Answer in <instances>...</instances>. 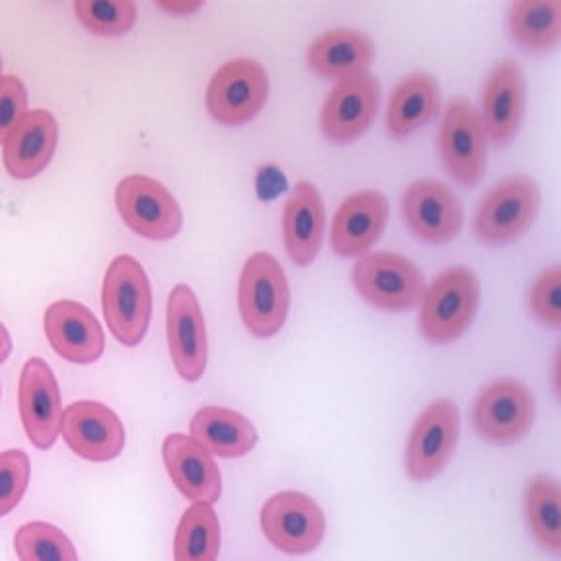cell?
Masks as SVG:
<instances>
[{
	"label": "cell",
	"instance_id": "1",
	"mask_svg": "<svg viewBox=\"0 0 561 561\" xmlns=\"http://www.w3.org/2000/svg\"><path fill=\"white\" fill-rule=\"evenodd\" d=\"M420 332L435 345L458 340L480 308V280L466 265L438 273L421 298Z\"/></svg>",
	"mask_w": 561,
	"mask_h": 561
},
{
	"label": "cell",
	"instance_id": "20",
	"mask_svg": "<svg viewBox=\"0 0 561 561\" xmlns=\"http://www.w3.org/2000/svg\"><path fill=\"white\" fill-rule=\"evenodd\" d=\"M162 456L168 476L178 491L193 503L219 501L222 483L215 458L205 448L182 433L164 438Z\"/></svg>",
	"mask_w": 561,
	"mask_h": 561
},
{
	"label": "cell",
	"instance_id": "19",
	"mask_svg": "<svg viewBox=\"0 0 561 561\" xmlns=\"http://www.w3.org/2000/svg\"><path fill=\"white\" fill-rule=\"evenodd\" d=\"M45 335L62 359L79 365L96 363L105 347L102 325L84 305L75 300H57L47 308Z\"/></svg>",
	"mask_w": 561,
	"mask_h": 561
},
{
	"label": "cell",
	"instance_id": "5",
	"mask_svg": "<svg viewBox=\"0 0 561 561\" xmlns=\"http://www.w3.org/2000/svg\"><path fill=\"white\" fill-rule=\"evenodd\" d=\"M353 287L368 305L403 312L420 305L425 293V279L420 267L405 255L375 252L360 255L353 265Z\"/></svg>",
	"mask_w": 561,
	"mask_h": 561
},
{
	"label": "cell",
	"instance_id": "28",
	"mask_svg": "<svg viewBox=\"0 0 561 561\" xmlns=\"http://www.w3.org/2000/svg\"><path fill=\"white\" fill-rule=\"evenodd\" d=\"M526 520L538 543L548 552H561L560 483L548 476H536L526 485Z\"/></svg>",
	"mask_w": 561,
	"mask_h": 561
},
{
	"label": "cell",
	"instance_id": "25",
	"mask_svg": "<svg viewBox=\"0 0 561 561\" xmlns=\"http://www.w3.org/2000/svg\"><path fill=\"white\" fill-rule=\"evenodd\" d=\"M440 88L430 72H412L403 77L388 102L386 131L394 139H405L437 114Z\"/></svg>",
	"mask_w": 561,
	"mask_h": 561
},
{
	"label": "cell",
	"instance_id": "10",
	"mask_svg": "<svg viewBox=\"0 0 561 561\" xmlns=\"http://www.w3.org/2000/svg\"><path fill=\"white\" fill-rule=\"evenodd\" d=\"M460 435V413L453 400H437L421 413L405 448V472L413 482H431L445 470Z\"/></svg>",
	"mask_w": 561,
	"mask_h": 561
},
{
	"label": "cell",
	"instance_id": "18",
	"mask_svg": "<svg viewBox=\"0 0 561 561\" xmlns=\"http://www.w3.org/2000/svg\"><path fill=\"white\" fill-rule=\"evenodd\" d=\"M388 220V199L377 190L353 193L333 215L330 244L342 257L368 254Z\"/></svg>",
	"mask_w": 561,
	"mask_h": 561
},
{
	"label": "cell",
	"instance_id": "24",
	"mask_svg": "<svg viewBox=\"0 0 561 561\" xmlns=\"http://www.w3.org/2000/svg\"><path fill=\"white\" fill-rule=\"evenodd\" d=\"M193 440H197L210 456L240 458L252 453L257 443L254 423L242 413L228 408H202L190 423Z\"/></svg>",
	"mask_w": 561,
	"mask_h": 561
},
{
	"label": "cell",
	"instance_id": "23",
	"mask_svg": "<svg viewBox=\"0 0 561 561\" xmlns=\"http://www.w3.org/2000/svg\"><path fill=\"white\" fill-rule=\"evenodd\" d=\"M375 59V45L359 30H330L308 45V69L325 77L342 80L368 69Z\"/></svg>",
	"mask_w": 561,
	"mask_h": 561
},
{
	"label": "cell",
	"instance_id": "12",
	"mask_svg": "<svg viewBox=\"0 0 561 561\" xmlns=\"http://www.w3.org/2000/svg\"><path fill=\"white\" fill-rule=\"evenodd\" d=\"M380 105V82L368 70L337 80L325 98L320 127L328 140L345 145L367 131Z\"/></svg>",
	"mask_w": 561,
	"mask_h": 561
},
{
	"label": "cell",
	"instance_id": "2",
	"mask_svg": "<svg viewBox=\"0 0 561 561\" xmlns=\"http://www.w3.org/2000/svg\"><path fill=\"white\" fill-rule=\"evenodd\" d=\"M289 307V280L275 255H250L238 280V308L245 330L260 340L277 335L287 322Z\"/></svg>",
	"mask_w": 561,
	"mask_h": 561
},
{
	"label": "cell",
	"instance_id": "8",
	"mask_svg": "<svg viewBox=\"0 0 561 561\" xmlns=\"http://www.w3.org/2000/svg\"><path fill=\"white\" fill-rule=\"evenodd\" d=\"M260 525L272 546L289 556L314 552L325 536L324 511L300 491H279L265 501Z\"/></svg>",
	"mask_w": 561,
	"mask_h": 561
},
{
	"label": "cell",
	"instance_id": "17",
	"mask_svg": "<svg viewBox=\"0 0 561 561\" xmlns=\"http://www.w3.org/2000/svg\"><path fill=\"white\" fill-rule=\"evenodd\" d=\"M61 435L72 453L90 462H110L125 447L122 420L104 403L90 400L70 403L62 412Z\"/></svg>",
	"mask_w": 561,
	"mask_h": 561
},
{
	"label": "cell",
	"instance_id": "13",
	"mask_svg": "<svg viewBox=\"0 0 561 561\" xmlns=\"http://www.w3.org/2000/svg\"><path fill=\"white\" fill-rule=\"evenodd\" d=\"M167 332L178 375L185 382L202 380L209 357L207 328L199 300L184 283L175 285L168 297Z\"/></svg>",
	"mask_w": 561,
	"mask_h": 561
},
{
	"label": "cell",
	"instance_id": "15",
	"mask_svg": "<svg viewBox=\"0 0 561 561\" xmlns=\"http://www.w3.org/2000/svg\"><path fill=\"white\" fill-rule=\"evenodd\" d=\"M20 415L35 448L47 450L61 433V392L51 367L39 357L27 360L20 377Z\"/></svg>",
	"mask_w": 561,
	"mask_h": 561
},
{
	"label": "cell",
	"instance_id": "30",
	"mask_svg": "<svg viewBox=\"0 0 561 561\" xmlns=\"http://www.w3.org/2000/svg\"><path fill=\"white\" fill-rule=\"evenodd\" d=\"M75 12L90 34L104 37L127 34L137 22V4L133 0H79Z\"/></svg>",
	"mask_w": 561,
	"mask_h": 561
},
{
	"label": "cell",
	"instance_id": "11",
	"mask_svg": "<svg viewBox=\"0 0 561 561\" xmlns=\"http://www.w3.org/2000/svg\"><path fill=\"white\" fill-rule=\"evenodd\" d=\"M115 205L125 225L149 240H170L184 222L174 195L150 175L123 178L115 190Z\"/></svg>",
	"mask_w": 561,
	"mask_h": 561
},
{
	"label": "cell",
	"instance_id": "33",
	"mask_svg": "<svg viewBox=\"0 0 561 561\" xmlns=\"http://www.w3.org/2000/svg\"><path fill=\"white\" fill-rule=\"evenodd\" d=\"M26 87L22 80L9 75L0 77V142H4L16 123L27 114Z\"/></svg>",
	"mask_w": 561,
	"mask_h": 561
},
{
	"label": "cell",
	"instance_id": "22",
	"mask_svg": "<svg viewBox=\"0 0 561 561\" xmlns=\"http://www.w3.org/2000/svg\"><path fill=\"white\" fill-rule=\"evenodd\" d=\"M325 209L322 195L312 182H298L283 210V240L290 260L308 267L324 240Z\"/></svg>",
	"mask_w": 561,
	"mask_h": 561
},
{
	"label": "cell",
	"instance_id": "7",
	"mask_svg": "<svg viewBox=\"0 0 561 561\" xmlns=\"http://www.w3.org/2000/svg\"><path fill=\"white\" fill-rule=\"evenodd\" d=\"M440 157L456 184L476 187L488 168V142L478 110L462 96L448 100L440 123Z\"/></svg>",
	"mask_w": 561,
	"mask_h": 561
},
{
	"label": "cell",
	"instance_id": "36",
	"mask_svg": "<svg viewBox=\"0 0 561 561\" xmlns=\"http://www.w3.org/2000/svg\"><path fill=\"white\" fill-rule=\"evenodd\" d=\"M0 70H2V57H0Z\"/></svg>",
	"mask_w": 561,
	"mask_h": 561
},
{
	"label": "cell",
	"instance_id": "31",
	"mask_svg": "<svg viewBox=\"0 0 561 561\" xmlns=\"http://www.w3.org/2000/svg\"><path fill=\"white\" fill-rule=\"evenodd\" d=\"M30 483V458L22 450L0 453V518L24 500Z\"/></svg>",
	"mask_w": 561,
	"mask_h": 561
},
{
	"label": "cell",
	"instance_id": "29",
	"mask_svg": "<svg viewBox=\"0 0 561 561\" xmlns=\"http://www.w3.org/2000/svg\"><path fill=\"white\" fill-rule=\"evenodd\" d=\"M14 548L20 561H79L69 536L42 520L20 526L14 535Z\"/></svg>",
	"mask_w": 561,
	"mask_h": 561
},
{
	"label": "cell",
	"instance_id": "21",
	"mask_svg": "<svg viewBox=\"0 0 561 561\" xmlns=\"http://www.w3.org/2000/svg\"><path fill=\"white\" fill-rule=\"evenodd\" d=\"M59 140V125L49 112H27L2 142L4 168L16 180L42 174L51 162Z\"/></svg>",
	"mask_w": 561,
	"mask_h": 561
},
{
	"label": "cell",
	"instance_id": "9",
	"mask_svg": "<svg viewBox=\"0 0 561 561\" xmlns=\"http://www.w3.org/2000/svg\"><path fill=\"white\" fill-rule=\"evenodd\" d=\"M535 396L515 378H500L476 398L472 423L478 435L493 445H515L535 423Z\"/></svg>",
	"mask_w": 561,
	"mask_h": 561
},
{
	"label": "cell",
	"instance_id": "35",
	"mask_svg": "<svg viewBox=\"0 0 561 561\" xmlns=\"http://www.w3.org/2000/svg\"><path fill=\"white\" fill-rule=\"evenodd\" d=\"M10 351H12V340H10L9 330L0 324V365L9 359Z\"/></svg>",
	"mask_w": 561,
	"mask_h": 561
},
{
	"label": "cell",
	"instance_id": "34",
	"mask_svg": "<svg viewBox=\"0 0 561 561\" xmlns=\"http://www.w3.org/2000/svg\"><path fill=\"white\" fill-rule=\"evenodd\" d=\"M154 4H157L158 9L164 10L168 14H174V16H190L193 12L203 9V2H193V0H182V2L158 0Z\"/></svg>",
	"mask_w": 561,
	"mask_h": 561
},
{
	"label": "cell",
	"instance_id": "26",
	"mask_svg": "<svg viewBox=\"0 0 561 561\" xmlns=\"http://www.w3.org/2000/svg\"><path fill=\"white\" fill-rule=\"evenodd\" d=\"M513 39L528 51H550L561 39L560 0H518L508 10Z\"/></svg>",
	"mask_w": 561,
	"mask_h": 561
},
{
	"label": "cell",
	"instance_id": "16",
	"mask_svg": "<svg viewBox=\"0 0 561 561\" xmlns=\"http://www.w3.org/2000/svg\"><path fill=\"white\" fill-rule=\"evenodd\" d=\"M525 72L515 59H501L493 65L483 87V133L493 145H508L517 137L525 115Z\"/></svg>",
	"mask_w": 561,
	"mask_h": 561
},
{
	"label": "cell",
	"instance_id": "32",
	"mask_svg": "<svg viewBox=\"0 0 561 561\" xmlns=\"http://www.w3.org/2000/svg\"><path fill=\"white\" fill-rule=\"evenodd\" d=\"M561 267L552 265L536 279L530 290V310L542 322L558 330L561 325Z\"/></svg>",
	"mask_w": 561,
	"mask_h": 561
},
{
	"label": "cell",
	"instance_id": "4",
	"mask_svg": "<svg viewBox=\"0 0 561 561\" xmlns=\"http://www.w3.org/2000/svg\"><path fill=\"white\" fill-rule=\"evenodd\" d=\"M540 209V187L530 175H508L483 195L473 232L483 244H507L533 225Z\"/></svg>",
	"mask_w": 561,
	"mask_h": 561
},
{
	"label": "cell",
	"instance_id": "6",
	"mask_svg": "<svg viewBox=\"0 0 561 561\" xmlns=\"http://www.w3.org/2000/svg\"><path fill=\"white\" fill-rule=\"evenodd\" d=\"M270 94V77L255 59H232L225 62L207 87V110L220 125L237 127L252 122L262 112Z\"/></svg>",
	"mask_w": 561,
	"mask_h": 561
},
{
	"label": "cell",
	"instance_id": "3",
	"mask_svg": "<svg viewBox=\"0 0 561 561\" xmlns=\"http://www.w3.org/2000/svg\"><path fill=\"white\" fill-rule=\"evenodd\" d=\"M105 322L117 342L137 347L149 330L152 290L147 272L133 255H117L105 272Z\"/></svg>",
	"mask_w": 561,
	"mask_h": 561
},
{
	"label": "cell",
	"instance_id": "14",
	"mask_svg": "<svg viewBox=\"0 0 561 561\" xmlns=\"http://www.w3.org/2000/svg\"><path fill=\"white\" fill-rule=\"evenodd\" d=\"M403 219L413 234L430 244H445L458 237L465 209L447 184L423 178L413 182L402 195Z\"/></svg>",
	"mask_w": 561,
	"mask_h": 561
},
{
	"label": "cell",
	"instance_id": "27",
	"mask_svg": "<svg viewBox=\"0 0 561 561\" xmlns=\"http://www.w3.org/2000/svg\"><path fill=\"white\" fill-rule=\"evenodd\" d=\"M220 525L209 503H193L185 508L175 530L174 561H217Z\"/></svg>",
	"mask_w": 561,
	"mask_h": 561
}]
</instances>
